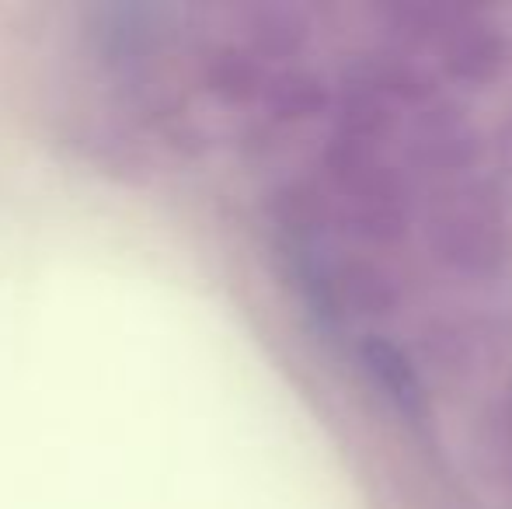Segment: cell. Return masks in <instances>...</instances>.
<instances>
[{"mask_svg":"<svg viewBox=\"0 0 512 509\" xmlns=\"http://www.w3.org/2000/svg\"><path fill=\"white\" fill-rule=\"evenodd\" d=\"M391 126H394L391 98H384L370 81H363L356 74L345 84L342 112H338V136L366 143V147H377L391 133Z\"/></svg>","mask_w":512,"mask_h":509,"instance_id":"obj_6","label":"cell"},{"mask_svg":"<svg viewBox=\"0 0 512 509\" xmlns=\"http://www.w3.org/2000/svg\"><path fill=\"white\" fill-rule=\"evenodd\" d=\"M363 363H366V370H370L373 381H377V387L391 398V405L398 408L405 419H411L415 426H422V422L429 419V394H425L422 377L415 374L411 360L394 346V342L366 339Z\"/></svg>","mask_w":512,"mask_h":509,"instance_id":"obj_5","label":"cell"},{"mask_svg":"<svg viewBox=\"0 0 512 509\" xmlns=\"http://www.w3.org/2000/svg\"><path fill=\"white\" fill-rule=\"evenodd\" d=\"M331 300L338 311L366 314V318H387L398 311L401 304V286L384 265L370 262V258H345L328 272Z\"/></svg>","mask_w":512,"mask_h":509,"instance_id":"obj_4","label":"cell"},{"mask_svg":"<svg viewBox=\"0 0 512 509\" xmlns=\"http://www.w3.org/2000/svg\"><path fill=\"white\" fill-rule=\"evenodd\" d=\"M429 245L443 262L485 272L506 252V213L488 185H453L432 203Z\"/></svg>","mask_w":512,"mask_h":509,"instance_id":"obj_1","label":"cell"},{"mask_svg":"<svg viewBox=\"0 0 512 509\" xmlns=\"http://www.w3.org/2000/svg\"><path fill=\"white\" fill-rule=\"evenodd\" d=\"M356 74L363 77V81H370L384 98H401V102H411V105H425L436 95L432 74L408 53L370 56Z\"/></svg>","mask_w":512,"mask_h":509,"instance_id":"obj_7","label":"cell"},{"mask_svg":"<svg viewBox=\"0 0 512 509\" xmlns=\"http://www.w3.org/2000/svg\"><path fill=\"white\" fill-rule=\"evenodd\" d=\"M408 157L425 175H457V171L471 168L474 157H478V133L457 105H429L411 123Z\"/></svg>","mask_w":512,"mask_h":509,"instance_id":"obj_2","label":"cell"},{"mask_svg":"<svg viewBox=\"0 0 512 509\" xmlns=\"http://www.w3.org/2000/svg\"><path fill=\"white\" fill-rule=\"evenodd\" d=\"M387 32L401 42V46H432L453 32L460 25V18L467 14V7L457 4H391L384 7Z\"/></svg>","mask_w":512,"mask_h":509,"instance_id":"obj_8","label":"cell"},{"mask_svg":"<svg viewBox=\"0 0 512 509\" xmlns=\"http://www.w3.org/2000/svg\"><path fill=\"white\" fill-rule=\"evenodd\" d=\"M272 105L283 116H321L328 109V91H324V84L314 74H286L272 88Z\"/></svg>","mask_w":512,"mask_h":509,"instance_id":"obj_9","label":"cell"},{"mask_svg":"<svg viewBox=\"0 0 512 509\" xmlns=\"http://www.w3.org/2000/svg\"><path fill=\"white\" fill-rule=\"evenodd\" d=\"M506 39L495 25L481 21L474 11L460 18V25L443 39V67L457 84L467 88H481L492 77H499L502 63H506Z\"/></svg>","mask_w":512,"mask_h":509,"instance_id":"obj_3","label":"cell"}]
</instances>
